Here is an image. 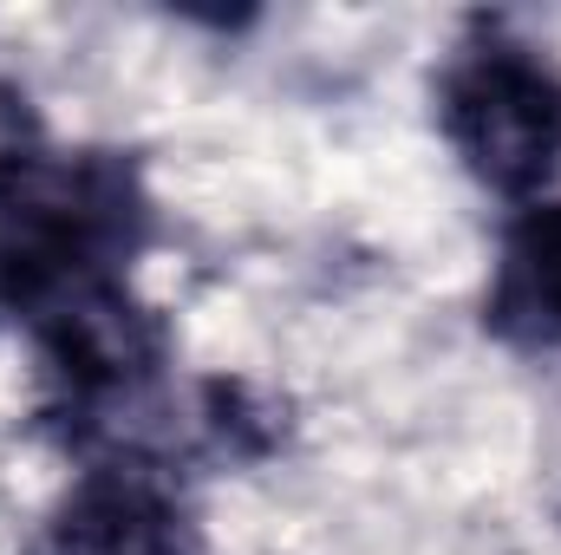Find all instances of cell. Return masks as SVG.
Instances as JSON below:
<instances>
[{
    "mask_svg": "<svg viewBox=\"0 0 561 555\" xmlns=\"http://www.w3.org/2000/svg\"><path fill=\"white\" fill-rule=\"evenodd\" d=\"M46 555H209L196 503L157 451H99L53 503Z\"/></svg>",
    "mask_w": 561,
    "mask_h": 555,
    "instance_id": "cell-3",
    "label": "cell"
},
{
    "mask_svg": "<svg viewBox=\"0 0 561 555\" xmlns=\"http://www.w3.org/2000/svg\"><path fill=\"white\" fill-rule=\"evenodd\" d=\"M437 132L483 196L516 209L556 196L561 177V59L510 33L503 20H470L431 86Z\"/></svg>",
    "mask_w": 561,
    "mask_h": 555,
    "instance_id": "cell-2",
    "label": "cell"
},
{
    "mask_svg": "<svg viewBox=\"0 0 561 555\" xmlns=\"http://www.w3.org/2000/svg\"><path fill=\"white\" fill-rule=\"evenodd\" d=\"M483 333L516 353H561V196H542L503 223L483 287Z\"/></svg>",
    "mask_w": 561,
    "mask_h": 555,
    "instance_id": "cell-4",
    "label": "cell"
},
{
    "mask_svg": "<svg viewBox=\"0 0 561 555\" xmlns=\"http://www.w3.org/2000/svg\"><path fill=\"white\" fill-rule=\"evenodd\" d=\"M157 196L131 150L53 138L26 99L0 105V320L26 340L39 424L66 451H125L176 333L138 294Z\"/></svg>",
    "mask_w": 561,
    "mask_h": 555,
    "instance_id": "cell-1",
    "label": "cell"
}]
</instances>
